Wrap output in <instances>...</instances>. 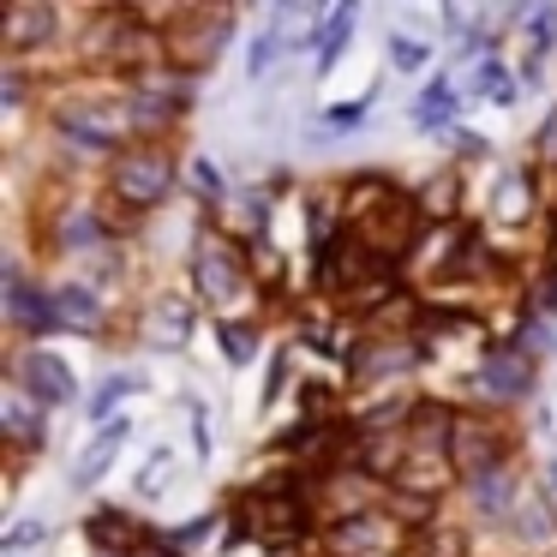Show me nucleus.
I'll return each instance as SVG.
<instances>
[{
    "instance_id": "nucleus-1",
    "label": "nucleus",
    "mask_w": 557,
    "mask_h": 557,
    "mask_svg": "<svg viewBox=\"0 0 557 557\" xmlns=\"http://www.w3.org/2000/svg\"><path fill=\"white\" fill-rule=\"evenodd\" d=\"M174 193V157L162 145H126L109 169V198L126 210H157Z\"/></svg>"
},
{
    "instance_id": "nucleus-2",
    "label": "nucleus",
    "mask_w": 557,
    "mask_h": 557,
    "mask_svg": "<svg viewBox=\"0 0 557 557\" xmlns=\"http://www.w3.org/2000/svg\"><path fill=\"white\" fill-rule=\"evenodd\" d=\"M193 288L205 306H216V312H228L234 300H240L246 288H252V276H246L240 252H234L228 240H216V234H198L193 246Z\"/></svg>"
},
{
    "instance_id": "nucleus-3",
    "label": "nucleus",
    "mask_w": 557,
    "mask_h": 557,
    "mask_svg": "<svg viewBox=\"0 0 557 557\" xmlns=\"http://www.w3.org/2000/svg\"><path fill=\"white\" fill-rule=\"evenodd\" d=\"M13 384L25 389L30 401H42V408H66V401L78 396L73 366H66L61 354H49L42 342H30V348L13 354Z\"/></svg>"
},
{
    "instance_id": "nucleus-4",
    "label": "nucleus",
    "mask_w": 557,
    "mask_h": 557,
    "mask_svg": "<svg viewBox=\"0 0 557 557\" xmlns=\"http://www.w3.org/2000/svg\"><path fill=\"white\" fill-rule=\"evenodd\" d=\"M246 528L264 533V540H300V533L312 528V509H306V497L288 492V485H258V492L246 497Z\"/></svg>"
},
{
    "instance_id": "nucleus-5",
    "label": "nucleus",
    "mask_w": 557,
    "mask_h": 557,
    "mask_svg": "<svg viewBox=\"0 0 557 557\" xmlns=\"http://www.w3.org/2000/svg\"><path fill=\"white\" fill-rule=\"evenodd\" d=\"M449 461H456L461 480H480L492 468H509L504 461V432L492 420H456L449 425Z\"/></svg>"
},
{
    "instance_id": "nucleus-6",
    "label": "nucleus",
    "mask_w": 557,
    "mask_h": 557,
    "mask_svg": "<svg viewBox=\"0 0 557 557\" xmlns=\"http://www.w3.org/2000/svg\"><path fill=\"white\" fill-rule=\"evenodd\" d=\"M396 545H408V533L389 516H372V509L342 516L336 528H330V552L336 557H384V552H396Z\"/></svg>"
},
{
    "instance_id": "nucleus-7",
    "label": "nucleus",
    "mask_w": 557,
    "mask_h": 557,
    "mask_svg": "<svg viewBox=\"0 0 557 557\" xmlns=\"http://www.w3.org/2000/svg\"><path fill=\"white\" fill-rule=\"evenodd\" d=\"M7 318H13L18 330H30V336H49V330H61L54 294H49V288H30V282L18 276V264L7 270Z\"/></svg>"
},
{
    "instance_id": "nucleus-8",
    "label": "nucleus",
    "mask_w": 557,
    "mask_h": 557,
    "mask_svg": "<svg viewBox=\"0 0 557 557\" xmlns=\"http://www.w3.org/2000/svg\"><path fill=\"white\" fill-rule=\"evenodd\" d=\"M0 432H7L13 449H42V437H49V408L30 401L18 384H7V396H0Z\"/></svg>"
},
{
    "instance_id": "nucleus-9",
    "label": "nucleus",
    "mask_w": 557,
    "mask_h": 557,
    "mask_svg": "<svg viewBox=\"0 0 557 557\" xmlns=\"http://www.w3.org/2000/svg\"><path fill=\"white\" fill-rule=\"evenodd\" d=\"M480 389H485L492 401L528 396V389H533V354H521V348H492V354H485V366H480Z\"/></svg>"
},
{
    "instance_id": "nucleus-10",
    "label": "nucleus",
    "mask_w": 557,
    "mask_h": 557,
    "mask_svg": "<svg viewBox=\"0 0 557 557\" xmlns=\"http://www.w3.org/2000/svg\"><path fill=\"white\" fill-rule=\"evenodd\" d=\"M0 37H7V54H30L42 49V42L54 37V7H42V0H18V7H7V25H0Z\"/></svg>"
},
{
    "instance_id": "nucleus-11",
    "label": "nucleus",
    "mask_w": 557,
    "mask_h": 557,
    "mask_svg": "<svg viewBox=\"0 0 557 557\" xmlns=\"http://www.w3.org/2000/svg\"><path fill=\"white\" fill-rule=\"evenodd\" d=\"M126 432H133V420H109V425H97V437H90V444L78 449V461H73V485H78V492H90V485H97L102 473L114 468V456H121Z\"/></svg>"
},
{
    "instance_id": "nucleus-12",
    "label": "nucleus",
    "mask_w": 557,
    "mask_h": 557,
    "mask_svg": "<svg viewBox=\"0 0 557 557\" xmlns=\"http://www.w3.org/2000/svg\"><path fill=\"white\" fill-rule=\"evenodd\" d=\"M90 528V552H114V557H138L150 545V533H138L133 516H121V509H97V516L85 521Z\"/></svg>"
},
{
    "instance_id": "nucleus-13",
    "label": "nucleus",
    "mask_w": 557,
    "mask_h": 557,
    "mask_svg": "<svg viewBox=\"0 0 557 557\" xmlns=\"http://www.w3.org/2000/svg\"><path fill=\"white\" fill-rule=\"evenodd\" d=\"M354 25H360V7H354V0H342L336 13L318 18V30H312V61H318V73H330V66H336L342 54H348Z\"/></svg>"
},
{
    "instance_id": "nucleus-14",
    "label": "nucleus",
    "mask_w": 557,
    "mask_h": 557,
    "mask_svg": "<svg viewBox=\"0 0 557 557\" xmlns=\"http://www.w3.org/2000/svg\"><path fill=\"white\" fill-rule=\"evenodd\" d=\"M145 336L157 342L162 354H174L186 336H193V300H162L145 312Z\"/></svg>"
},
{
    "instance_id": "nucleus-15",
    "label": "nucleus",
    "mask_w": 557,
    "mask_h": 557,
    "mask_svg": "<svg viewBox=\"0 0 557 557\" xmlns=\"http://www.w3.org/2000/svg\"><path fill=\"white\" fill-rule=\"evenodd\" d=\"M294 18H300V13H276V18H270V25L252 37V49H246V78H264L270 66H276L282 54H288V42H294V37H288V25H294Z\"/></svg>"
},
{
    "instance_id": "nucleus-16",
    "label": "nucleus",
    "mask_w": 557,
    "mask_h": 557,
    "mask_svg": "<svg viewBox=\"0 0 557 557\" xmlns=\"http://www.w3.org/2000/svg\"><path fill=\"white\" fill-rule=\"evenodd\" d=\"M456 109H461L456 85H449V78H432V85L413 97V126H425V133H444V126L456 121Z\"/></svg>"
},
{
    "instance_id": "nucleus-17",
    "label": "nucleus",
    "mask_w": 557,
    "mask_h": 557,
    "mask_svg": "<svg viewBox=\"0 0 557 557\" xmlns=\"http://www.w3.org/2000/svg\"><path fill=\"white\" fill-rule=\"evenodd\" d=\"M552 30H557V13L552 7H533L528 13V49H521V85H540L545 54H552Z\"/></svg>"
},
{
    "instance_id": "nucleus-18",
    "label": "nucleus",
    "mask_w": 557,
    "mask_h": 557,
    "mask_svg": "<svg viewBox=\"0 0 557 557\" xmlns=\"http://www.w3.org/2000/svg\"><path fill=\"white\" fill-rule=\"evenodd\" d=\"M54 312H61V330H97L102 324V300H97V288H85V282L54 288Z\"/></svg>"
},
{
    "instance_id": "nucleus-19",
    "label": "nucleus",
    "mask_w": 557,
    "mask_h": 557,
    "mask_svg": "<svg viewBox=\"0 0 557 557\" xmlns=\"http://www.w3.org/2000/svg\"><path fill=\"white\" fill-rule=\"evenodd\" d=\"M473 485V504L485 509V516H509L516 509V473L509 468H492V473H480V480H468Z\"/></svg>"
},
{
    "instance_id": "nucleus-20",
    "label": "nucleus",
    "mask_w": 557,
    "mask_h": 557,
    "mask_svg": "<svg viewBox=\"0 0 557 557\" xmlns=\"http://www.w3.org/2000/svg\"><path fill=\"white\" fill-rule=\"evenodd\" d=\"M473 90H480L485 102H497V109H509V102H516V78H509V66L497 61V54L473 61Z\"/></svg>"
},
{
    "instance_id": "nucleus-21",
    "label": "nucleus",
    "mask_w": 557,
    "mask_h": 557,
    "mask_svg": "<svg viewBox=\"0 0 557 557\" xmlns=\"http://www.w3.org/2000/svg\"><path fill=\"white\" fill-rule=\"evenodd\" d=\"M126 396H138V377L133 372H114V377H102V389L90 396V425H109V420H121V401Z\"/></svg>"
},
{
    "instance_id": "nucleus-22",
    "label": "nucleus",
    "mask_w": 557,
    "mask_h": 557,
    "mask_svg": "<svg viewBox=\"0 0 557 557\" xmlns=\"http://www.w3.org/2000/svg\"><path fill=\"white\" fill-rule=\"evenodd\" d=\"M389 66H396V73H425V66H432V42L425 37H408V30H389Z\"/></svg>"
},
{
    "instance_id": "nucleus-23",
    "label": "nucleus",
    "mask_w": 557,
    "mask_h": 557,
    "mask_svg": "<svg viewBox=\"0 0 557 557\" xmlns=\"http://www.w3.org/2000/svg\"><path fill=\"white\" fill-rule=\"evenodd\" d=\"M216 342H222V360L228 366H252L258 360V330L252 324H234L228 318V324L216 330Z\"/></svg>"
},
{
    "instance_id": "nucleus-24",
    "label": "nucleus",
    "mask_w": 557,
    "mask_h": 557,
    "mask_svg": "<svg viewBox=\"0 0 557 557\" xmlns=\"http://www.w3.org/2000/svg\"><path fill=\"white\" fill-rule=\"evenodd\" d=\"M169 473H174V456H169V449H150V461L138 468V480H133V485H138V497H145V504H157V497L174 485Z\"/></svg>"
},
{
    "instance_id": "nucleus-25",
    "label": "nucleus",
    "mask_w": 557,
    "mask_h": 557,
    "mask_svg": "<svg viewBox=\"0 0 557 557\" xmlns=\"http://www.w3.org/2000/svg\"><path fill=\"white\" fill-rule=\"evenodd\" d=\"M49 533H54L49 521L25 516V521H13V533H7V540H0V552H7V557H18V552H30V545H42Z\"/></svg>"
},
{
    "instance_id": "nucleus-26",
    "label": "nucleus",
    "mask_w": 557,
    "mask_h": 557,
    "mask_svg": "<svg viewBox=\"0 0 557 557\" xmlns=\"http://www.w3.org/2000/svg\"><path fill=\"white\" fill-rule=\"evenodd\" d=\"M193 186H198L205 205H222V174H216V162H210V157H193Z\"/></svg>"
},
{
    "instance_id": "nucleus-27",
    "label": "nucleus",
    "mask_w": 557,
    "mask_h": 557,
    "mask_svg": "<svg viewBox=\"0 0 557 557\" xmlns=\"http://www.w3.org/2000/svg\"><path fill=\"white\" fill-rule=\"evenodd\" d=\"M205 533H210V516H198V521H186V528H174L169 545H174V552H186V545H205Z\"/></svg>"
},
{
    "instance_id": "nucleus-28",
    "label": "nucleus",
    "mask_w": 557,
    "mask_h": 557,
    "mask_svg": "<svg viewBox=\"0 0 557 557\" xmlns=\"http://www.w3.org/2000/svg\"><path fill=\"white\" fill-rule=\"evenodd\" d=\"M186 413H193V449H198V456H210V432H205V401H186Z\"/></svg>"
},
{
    "instance_id": "nucleus-29",
    "label": "nucleus",
    "mask_w": 557,
    "mask_h": 557,
    "mask_svg": "<svg viewBox=\"0 0 557 557\" xmlns=\"http://www.w3.org/2000/svg\"><path fill=\"white\" fill-rule=\"evenodd\" d=\"M282 377H288V360H276V366H270V384H264V408H276V396H282Z\"/></svg>"
},
{
    "instance_id": "nucleus-30",
    "label": "nucleus",
    "mask_w": 557,
    "mask_h": 557,
    "mask_svg": "<svg viewBox=\"0 0 557 557\" xmlns=\"http://www.w3.org/2000/svg\"><path fill=\"white\" fill-rule=\"evenodd\" d=\"M456 150L461 157H485V138L480 133H456Z\"/></svg>"
},
{
    "instance_id": "nucleus-31",
    "label": "nucleus",
    "mask_w": 557,
    "mask_h": 557,
    "mask_svg": "<svg viewBox=\"0 0 557 557\" xmlns=\"http://www.w3.org/2000/svg\"><path fill=\"white\" fill-rule=\"evenodd\" d=\"M97 557H114V552H97Z\"/></svg>"
}]
</instances>
